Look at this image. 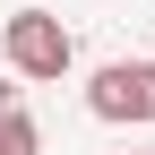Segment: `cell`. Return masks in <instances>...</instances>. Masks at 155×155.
<instances>
[{"label": "cell", "instance_id": "6da1fadb", "mask_svg": "<svg viewBox=\"0 0 155 155\" xmlns=\"http://www.w3.org/2000/svg\"><path fill=\"white\" fill-rule=\"evenodd\" d=\"M0 52H9V78L17 86H61V78L78 69V35L52 9H9L0 17Z\"/></svg>", "mask_w": 155, "mask_h": 155}, {"label": "cell", "instance_id": "7a4b0ae2", "mask_svg": "<svg viewBox=\"0 0 155 155\" xmlns=\"http://www.w3.org/2000/svg\"><path fill=\"white\" fill-rule=\"evenodd\" d=\"M86 112L121 129H155V61H104L86 78Z\"/></svg>", "mask_w": 155, "mask_h": 155}, {"label": "cell", "instance_id": "3957f363", "mask_svg": "<svg viewBox=\"0 0 155 155\" xmlns=\"http://www.w3.org/2000/svg\"><path fill=\"white\" fill-rule=\"evenodd\" d=\"M0 155H43V121H35L26 104L0 112Z\"/></svg>", "mask_w": 155, "mask_h": 155}, {"label": "cell", "instance_id": "277c9868", "mask_svg": "<svg viewBox=\"0 0 155 155\" xmlns=\"http://www.w3.org/2000/svg\"><path fill=\"white\" fill-rule=\"evenodd\" d=\"M9 104H26V86H17V78H0V112H9Z\"/></svg>", "mask_w": 155, "mask_h": 155}, {"label": "cell", "instance_id": "5b68a950", "mask_svg": "<svg viewBox=\"0 0 155 155\" xmlns=\"http://www.w3.org/2000/svg\"><path fill=\"white\" fill-rule=\"evenodd\" d=\"M147 155H155V147H147Z\"/></svg>", "mask_w": 155, "mask_h": 155}]
</instances>
